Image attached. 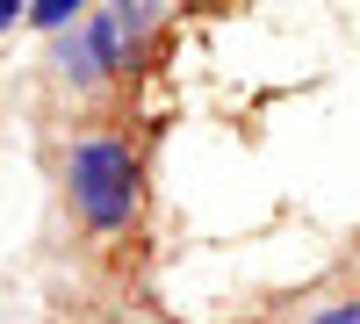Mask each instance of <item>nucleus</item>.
I'll return each instance as SVG.
<instances>
[{"instance_id":"nucleus-1","label":"nucleus","mask_w":360,"mask_h":324,"mask_svg":"<svg viewBox=\"0 0 360 324\" xmlns=\"http://www.w3.org/2000/svg\"><path fill=\"white\" fill-rule=\"evenodd\" d=\"M159 29H166V0H94L72 29L51 37L44 72L72 94H108L152 65Z\"/></svg>"},{"instance_id":"nucleus-2","label":"nucleus","mask_w":360,"mask_h":324,"mask_svg":"<svg viewBox=\"0 0 360 324\" xmlns=\"http://www.w3.org/2000/svg\"><path fill=\"white\" fill-rule=\"evenodd\" d=\"M65 202L86 238H130L144 216V152L123 130H86L65 144Z\"/></svg>"},{"instance_id":"nucleus-3","label":"nucleus","mask_w":360,"mask_h":324,"mask_svg":"<svg viewBox=\"0 0 360 324\" xmlns=\"http://www.w3.org/2000/svg\"><path fill=\"white\" fill-rule=\"evenodd\" d=\"M94 0H29V29H44V37H58V29H72Z\"/></svg>"},{"instance_id":"nucleus-4","label":"nucleus","mask_w":360,"mask_h":324,"mask_svg":"<svg viewBox=\"0 0 360 324\" xmlns=\"http://www.w3.org/2000/svg\"><path fill=\"white\" fill-rule=\"evenodd\" d=\"M303 324H360V296H339V303H324V310H310Z\"/></svg>"},{"instance_id":"nucleus-5","label":"nucleus","mask_w":360,"mask_h":324,"mask_svg":"<svg viewBox=\"0 0 360 324\" xmlns=\"http://www.w3.org/2000/svg\"><path fill=\"white\" fill-rule=\"evenodd\" d=\"M15 22H29V0H0V37H8Z\"/></svg>"}]
</instances>
